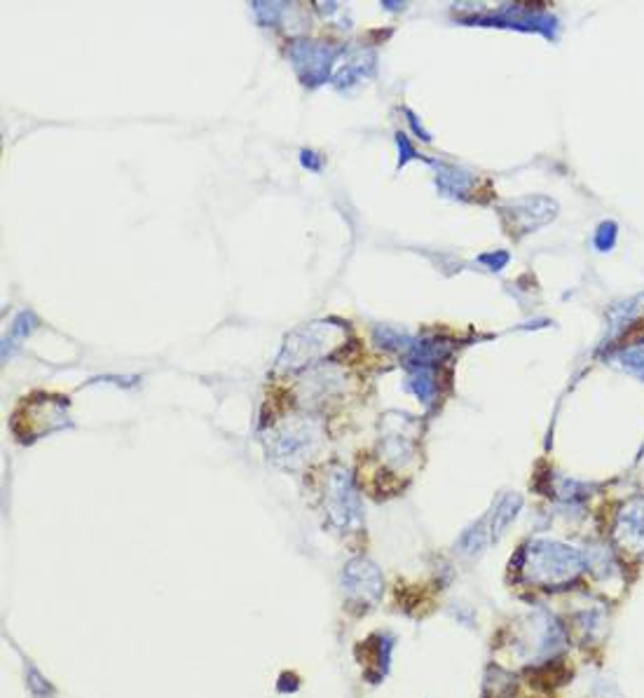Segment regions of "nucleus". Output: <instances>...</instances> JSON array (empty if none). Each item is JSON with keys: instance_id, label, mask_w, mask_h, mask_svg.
<instances>
[{"instance_id": "423d86ee", "label": "nucleus", "mask_w": 644, "mask_h": 698, "mask_svg": "<svg viewBox=\"0 0 644 698\" xmlns=\"http://www.w3.org/2000/svg\"><path fill=\"white\" fill-rule=\"evenodd\" d=\"M520 506H523V499H520V495H513V492H509V495H504L502 499H499V504L488 513L492 542H497V539L506 532V528H509L513 520H516Z\"/></svg>"}, {"instance_id": "0eeeda50", "label": "nucleus", "mask_w": 644, "mask_h": 698, "mask_svg": "<svg viewBox=\"0 0 644 698\" xmlns=\"http://www.w3.org/2000/svg\"><path fill=\"white\" fill-rule=\"evenodd\" d=\"M612 361L626 373L637 375V378L644 380V340L637 342V345L623 347L621 352L614 354Z\"/></svg>"}, {"instance_id": "f257e3e1", "label": "nucleus", "mask_w": 644, "mask_h": 698, "mask_svg": "<svg viewBox=\"0 0 644 698\" xmlns=\"http://www.w3.org/2000/svg\"><path fill=\"white\" fill-rule=\"evenodd\" d=\"M516 570L527 584L539 588H567L588 570L586 553L556 539H534L520 551Z\"/></svg>"}, {"instance_id": "9d476101", "label": "nucleus", "mask_w": 644, "mask_h": 698, "mask_svg": "<svg viewBox=\"0 0 644 698\" xmlns=\"http://www.w3.org/2000/svg\"><path fill=\"white\" fill-rule=\"evenodd\" d=\"M509 260V253H497V256H483V263H490L492 270H502V265Z\"/></svg>"}, {"instance_id": "20e7f679", "label": "nucleus", "mask_w": 644, "mask_h": 698, "mask_svg": "<svg viewBox=\"0 0 644 698\" xmlns=\"http://www.w3.org/2000/svg\"><path fill=\"white\" fill-rule=\"evenodd\" d=\"M614 537L623 549L640 553L644 551V497H635L621 506L616 513Z\"/></svg>"}, {"instance_id": "f03ea898", "label": "nucleus", "mask_w": 644, "mask_h": 698, "mask_svg": "<svg viewBox=\"0 0 644 698\" xmlns=\"http://www.w3.org/2000/svg\"><path fill=\"white\" fill-rule=\"evenodd\" d=\"M328 516L338 528L349 530L361 523V506L347 471H333L328 478Z\"/></svg>"}, {"instance_id": "6e6552de", "label": "nucleus", "mask_w": 644, "mask_h": 698, "mask_svg": "<svg viewBox=\"0 0 644 698\" xmlns=\"http://www.w3.org/2000/svg\"><path fill=\"white\" fill-rule=\"evenodd\" d=\"M410 387L415 389V394L420 396L424 403H429L431 399H434L436 382L431 380V373L427 371V368H420V371L413 373V378H410Z\"/></svg>"}, {"instance_id": "7ed1b4c3", "label": "nucleus", "mask_w": 644, "mask_h": 698, "mask_svg": "<svg viewBox=\"0 0 644 698\" xmlns=\"http://www.w3.org/2000/svg\"><path fill=\"white\" fill-rule=\"evenodd\" d=\"M342 588L354 602H363V605L371 607L382 595V572L371 560L354 558L349 560L345 572H342Z\"/></svg>"}, {"instance_id": "39448f33", "label": "nucleus", "mask_w": 644, "mask_h": 698, "mask_svg": "<svg viewBox=\"0 0 644 698\" xmlns=\"http://www.w3.org/2000/svg\"><path fill=\"white\" fill-rule=\"evenodd\" d=\"M544 200V197H525V200H520L525 209H520L518 204H513V221H523V232H530L534 228H539V225H544L548 221H553L556 218V202L546 200L541 207L537 209V204Z\"/></svg>"}, {"instance_id": "1a4fd4ad", "label": "nucleus", "mask_w": 644, "mask_h": 698, "mask_svg": "<svg viewBox=\"0 0 644 698\" xmlns=\"http://www.w3.org/2000/svg\"><path fill=\"white\" fill-rule=\"evenodd\" d=\"M616 242V225L609 221V223H602L598 232H595V246H598L600 251H609L614 246Z\"/></svg>"}]
</instances>
